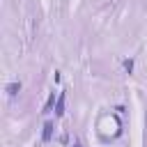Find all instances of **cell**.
Wrapping results in <instances>:
<instances>
[{"mask_svg":"<svg viewBox=\"0 0 147 147\" xmlns=\"http://www.w3.org/2000/svg\"><path fill=\"white\" fill-rule=\"evenodd\" d=\"M53 129H55L53 122H46V124H44V131H41V140H44V142H48V140L53 138Z\"/></svg>","mask_w":147,"mask_h":147,"instance_id":"cell-1","label":"cell"},{"mask_svg":"<svg viewBox=\"0 0 147 147\" xmlns=\"http://www.w3.org/2000/svg\"><path fill=\"white\" fill-rule=\"evenodd\" d=\"M55 115H57V117H62V115H64V92H60V96H57V103H55Z\"/></svg>","mask_w":147,"mask_h":147,"instance_id":"cell-2","label":"cell"},{"mask_svg":"<svg viewBox=\"0 0 147 147\" xmlns=\"http://www.w3.org/2000/svg\"><path fill=\"white\" fill-rule=\"evenodd\" d=\"M18 92H21V83H9V85H7V94H9V96H16Z\"/></svg>","mask_w":147,"mask_h":147,"instance_id":"cell-3","label":"cell"},{"mask_svg":"<svg viewBox=\"0 0 147 147\" xmlns=\"http://www.w3.org/2000/svg\"><path fill=\"white\" fill-rule=\"evenodd\" d=\"M53 103H55V92L48 96V101H46V106H44V113H53Z\"/></svg>","mask_w":147,"mask_h":147,"instance_id":"cell-4","label":"cell"},{"mask_svg":"<svg viewBox=\"0 0 147 147\" xmlns=\"http://www.w3.org/2000/svg\"><path fill=\"white\" fill-rule=\"evenodd\" d=\"M124 69H126V74H131L133 71V60L129 57V60H124Z\"/></svg>","mask_w":147,"mask_h":147,"instance_id":"cell-5","label":"cell"},{"mask_svg":"<svg viewBox=\"0 0 147 147\" xmlns=\"http://www.w3.org/2000/svg\"><path fill=\"white\" fill-rule=\"evenodd\" d=\"M71 147H80V145H78V142H76V145H71Z\"/></svg>","mask_w":147,"mask_h":147,"instance_id":"cell-6","label":"cell"}]
</instances>
